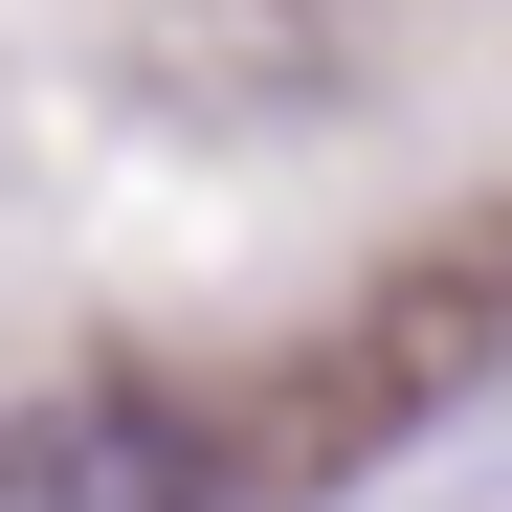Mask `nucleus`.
Masks as SVG:
<instances>
[{"label":"nucleus","mask_w":512,"mask_h":512,"mask_svg":"<svg viewBox=\"0 0 512 512\" xmlns=\"http://www.w3.org/2000/svg\"><path fill=\"white\" fill-rule=\"evenodd\" d=\"M0 512H201V446L156 401H45L0 423Z\"/></svg>","instance_id":"1"}]
</instances>
